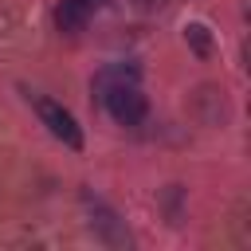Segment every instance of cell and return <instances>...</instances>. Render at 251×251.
I'll return each instance as SVG.
<instances>
[{
    "mask_svg": "<svg viewBox=\"0 0 251 251\" xmlns=\"http://www.w3.org/2000/svg\"><path fill=\"white\" fill-rule=\"evenodd\" d=\"M102 106L110 110V118L118 126H141L145 114H149V102H145V94L137 86H114V90H106Z\"/></svg>",
    "mask_w": 251,
    "mask_h": 251,
    "instance_id": "6da1fadb",
    "label": "cell"
},
{
    "mask_svg": "<svg viewBox=\"0 0 251 251\" xmlns=\"http://www.w3.org/2000/svg\"><path fill=\"white\" fill-rule=\"evenodd\" d=\"M35 102V114H39V122L67 145V149H82V129H78V122H75V114L71 110H63L55 98H31Z\"/></svg>",
    "mask_w": 251,
    "mask_h": 251,
    "instance_id": "7a4b0ae2",
    "label": "cell"
},
{
    "mask_svg": "<svg viewBox=\"0 0 251 251\" xmlns=\"http://www.w3.org/2000/svg\"><path fill=\"white\" fill-rule=\"evenodd\" d=\"M86 208L94 212L90 227L98 231V239H102V243H110V247H129V231H126V224L114 216V208H106L102 200H90V196H86Z\"/></svg>",
    "mask_w": 251,
    "mask_h": 251,
    "instance_id": "3957f363",
    "label": "cell"
},
{
    "mask_svg": "<svg viewBox=\"0 0 251 251\" xmlns=\"http://www.w3.org/2000/svg\"><path fill=\"white\" fill-rule=\"evenodd\" d=\"M192 114H196V122H204V126H224V122H227V98H224V90H220V86H196V94H192Z\"/></svg>",
    "mask_w": 251,
    "mask_h": 251,
    "instance_id": "277c9868",
    "label": "cell"
},
{
    "mask_svg": "<svg viewBox=\"0 0 251 251\" xmlns=\"http://www.w3.org/2000/svg\"><path fill=\"white\" fill-rule=\"evenodd\" d=\"M141 82V71L133 67V63H106L98 75H94V82H90V90L98 94V102H102V94L106 90H114V86H137Z\"/></svg>",
    "mask_w": 251,
    "mask_h": 251,
    "instance_id": "5b68a950",
    "label": "cell"
},
{
    "mask_svg": "<svg viewBox=\"0 0 251 251\" xmlns=\"http://www.w3.org/2000/svg\"><path fill=\"white\" fill-rule=\"evenodd\" d=\"M86 20H90V8H86L82 0H59V8H55V27H59L63 35L86 31Z\"/></svg>",
    "mask_w": 251,
    "mask_h": 251,
    "instance_id": "8992f818",
    "label": "cell"
},
{
    "mask_svg": "<svg viewBox=\"0 0 251 251\" xmlns=\"http://www.w3.org/2000/svg\"><path fill=\"white\" fill-rule=\"evenodd\" d=\"M184 43L200 55V59H212V51H216V43H212V31L204 27V24H188L184 27Z\"/></svg>",
    "mask_w": 251,
    "mask_h": 251,
    "instance_id": "52a82bcc",
    "label": "cell"
},
{
    "mask_svg": "<svg viewBox=\"0 0 251 251\" xmlns=\"http://www.w3.org/2000/svg\"><path fill=\"white\" fill-rule=\"evenodd\" d=\"M165 4H169V0H129V8H133V12H141V16H157Z\"/></svg>",
    "mask_w": 251,
    "mask_h": 251,
    "instance_id": "ba28073f",
    "label": "cell"
},
{
    "mask_svg": "<svg viewBox=\"0 0 251 251\" xmlns=\"http://www.w3.org/2000/svg\"><path fill=\"white\" fill-rule=\"evenodd\" d=\"M86 8H102V4H110V0H82Z\"/></svg>",
    "mask_w": 251,
    "mask_h": 251,
    "instance_id": "9c48e42d",
    "label": "cell"
}]
</instances>
